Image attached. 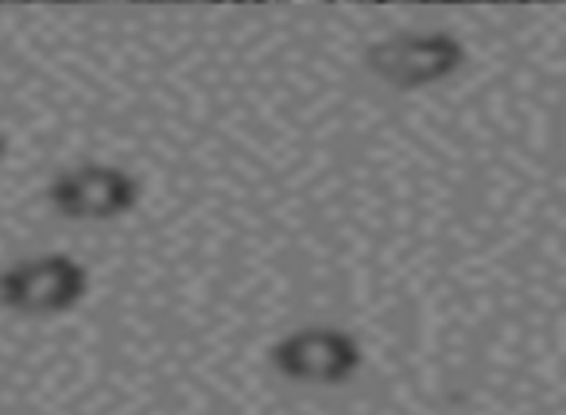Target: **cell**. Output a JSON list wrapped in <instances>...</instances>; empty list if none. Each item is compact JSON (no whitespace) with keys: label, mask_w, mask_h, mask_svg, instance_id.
<instances>
[{"label":"cell","mask_w":566,"mask_h":415,"mask_svg":"<svg viewBox=\"0 0 566 415\" xmlns=\"http://www.w3.org/2000/svg\"><path fill=\"white\" fill-rule=\"evenodd\" d=\"M90 295V272L66 252L20 260L0 272V307L28 319H55Z\"/></svg>","instance_id":"2"},{"label":"cell","mask_w":566,"mask_h":415,"mask_svg":"<svg viewBox=\"0 0 566 415\" xmlns=\"http://www.w3.org/2000/svg\"><path fill=\"white\" fill-rule=\"evenodd\" d=\"M268 361L280 376L315 388H338L349 384L365 365L361 342L338 326H303L272 342Z\"/></svg>","instance_id":"3"},{"label":"cell","mask_w":566,"mask_h":415,"mask_svg":"<svg viewBox=\"0 0 566 415\" xmlns=\"http://www.w3.org/2000/svg\"><path fill=\"white\" fill-rule=\"evenodd\" d=\"M470 63V51L454 32H396L365 48V66L373 79H380L392 90H427L450 82Z\"/></svg>","instance_id":"1"},{"label":"cell","mask_w":566,"mask_h":415,"mask_svg":"<svg viewBox=\"0 0 566 415\" xmlns=\"http://www.w3.org/2000/svg\"><path fill=\"white\" fill-rule=\"evenodd\" d=\"M48 203L66 221H117L140 206V179L117 164H78L51 179Z\"/></svg>","instance_id":"4"},{"label":"cell","mask_w":566,"mask_h":415,"mask_svg":"<svg viewBox=\"0 0 566 415\" xmlns=\"http://www.w3.org/2000/svg\"><path fill=\"white\" fill-rule=\"evenodd\" d=\"M4 152H9V144H4V136H0V164H4Z\"/></svg>","instance_id":"5"}]
</instances>
